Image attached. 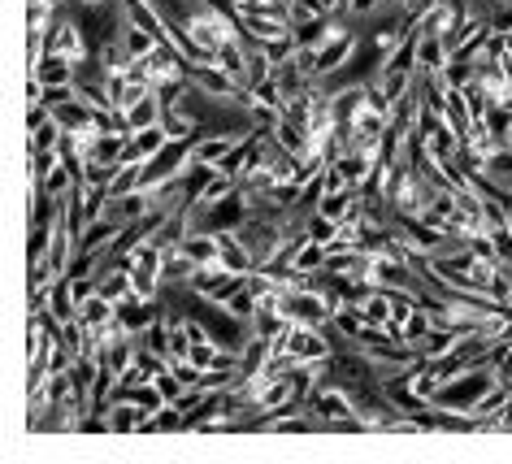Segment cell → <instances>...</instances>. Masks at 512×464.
<instances>
[{
    "mask_svg": "<svg viewBox=\"0 0 512 464\" xmlns=\"http://www.w3.org/2000/svg\"><path fill=\"white\" fill-rule=\"evenodd\" d=\"M361 40L365 35L361 31H348V22H343V27L330 35V40L317 48V79H339L343 70H348V61L356 57V48H361Z\"/></svg>",
    "mask_w": 512,
    "mask_h": 464,
    "instance_id": "obj_1",
    "label": "cell"
},
{
    "mask_svg": "<svg viewBox=\"0 0 512 464\" xmlns=\"http://www.w3.org/2000/svg\"><path fill=\"white\" fill-rule=\"evenodd\" d=\"M148 417H152V412H144V408L135 404V399H113L109 412H105L109 434H144Z\"/></svg>",
    "mask_w": 512,
    "mask_h": 464,
    "instance_id": "obj_2",
    "label": "cell"
},
{
    "mask_svg": "<svg viewBox=\"0 0 512 464\" xmlns=\"http://www.w3.org/2000/svg\"><path fill=\"white\" fill-rule=\"evenodd\" d=\"M31 79H40L44 87H61V83H74L79 79V66L61 53H44L40 61H31Z\"/></svg>",
    "mask_w": 512,
    "mask_h": 464,
    "instance_id": "obj_3",
    "label": "cell"
},
{
    "mask_svg": "<svg viewBox=\"0 0 512 464\" xmlns=\"http://www.w3.org/2000/svg\"><path fill=\"white\" fill-rule=\"evenodd\" d=\"M170 144V135H165V126H144V131H131V139H126V161H152L157 152Z\"/></svg>",
    "mask_w": 512,
    "mask_h": 464,
    "instance_id": "obj_4",
    "label": "cell"
},
{
    "mask_svg": "<svg viewBox=\"0 0 512 464\" xmlns=\"http://www.w3.org/2000/svg\"><path fill=\"white\" fill-rule=\"evenodd\" d=\"M96 282H100V295H109L113 304H122V300H131L135 295V274H131V265H105L96 274Z\"/></svg>",
    "mask_w": 512,
    "mask_h": 464,
    "instance_id": "obj_5",
    "label": "cell"
},
{
    "mask_svg": "<svg viewBox=\"0 0 512 464\" xmlns=\"http://www.w3.org/2000/svg\"><path fill=\"white\" fill-rule=\"evenodd\" d=\"M222 265L230 269V274H252L256 269V256H252V248L239 239V230H226L222 235Z\"/></svg>",
    "mask_w": 512,
    "mask_h": 464,
    "instance_id": "obj_6",
    "label": "cell"
},
{
    "mask_svg": "<svg viewBox=\"0 0 512 464\" xmlns=\"http://www.w3.org/2000/svg\"><path fill=\"white\" fill-rule=\"evenodd\" d=\"M443 118H447V126L465 139L469 131H473V109H469V96L460 92V87H447V100H443Z\"/></svg>",
    "mask_w": 512,
    "mask_h": 464,
    "instance_id": "obj_7",
    "label": "cell"
},
{
    "mask_svg": "<svg viewBox=\"0 0 512 464\" xmlns=\"http://www.w3.org/2000/svg\"><path fill=\"white\" fill-rule=\"evenodd\" d=\"M48 313H53L61 326H66V321H79V300H74V291H70V278L53 282V291H48Z\"/></svg>",
    "mask_w": 512,
    "mask_h": 464,
    "instance_id": "obj_8",
    "label": "cell"
},
{
    "mask_svg": "<svg viewBox=\"0 0 512 464\" xmlns=\"http://www.w3.org/2000/svg\"><path fill=\"white\" fill-rule=\"evenodd\" d=\"M122 44H126V53H131L135 61H144V57L157 53L165 40H161V35H152V31H144L139 22H126V27H122Z\"/></svg>",
    "mask_w": 512,
    "mask_h": 464,
    "instance_id": "obj_9",
    "label": "cell"
},
{
    "mask_svg": "<svg viewBox=\"0 0 512 464\" xmlns=\"http://www.w3.org/2000/svg\"><path fill=\"white\" fill-rule=\"evenodd\" d=\"M53 118L66 126V131H87V126H92V118H96V109L87 105L83 96H74V100H66V105H53Z\"/></svg>",
    "mask_w": 512,
    "mask_h": 464,
    "instance_id": "obj_10",
    "label": "cell"
},
{
    "mask_svg": "<svg viewBox=\"0 0 512 464\" xmlns=\"http://www.w3.org/2000/svg\"><path fill=\"white\" fill-rule=\"evenodd\" d=\"M79 321L87 330H100V326H109V321H118V304L109 300V295H92L87 304H79Z\"/></svg>",
    "mask_w": 512,
    "mask_h": 464,
    "instance_id": "obj_11",
    "label": "cell"
},
{
    "mask_svg": "<svg viewBox=\"0 0 512 464\" xmlns=\"http://www.w3.org/2000/svg\"><path fill=\"white\" fill-rule=\"evenodd\" d=\"M460 148H465V139H460L452 126H447V118L434 126V131L426 135V152L430 157H439V161H447V157H460Z\"/></svg>",
    "mask_w": 512,
    "mask_h": 464,
    "instance_id": "obj_12",
    "label": "cell"
},
{
    "mask_svg": "<svg viewBox=\"0 0 512 464\" xmlns=\"http://www.w3.org/2000/svg\"><path fill=\"white\" fill-rule=\"evenodd\" d=\"M165 113V100L161 92H148L144 100H135L131 109H126V122H131V131H144V126H157Z\"/></svg>",
    "mask_w": 512,
    "mask_h": 464,
    "instance_id": "obj_13",
    "label": "cell"
},
{
    "mask_svg": "<svg viewBox=\"0 0 512 464\" xmlns=\"http://www.w3.org/2000/svg\"><path fill=\"white\" fill-rule=\"evenodd\" d=\"M135 339H139V347H144V352H157V356H165V360H170V317L161 313V317L152 321L148 330H139Z\"/></svg>",
    "mask_w": 512,
    "mask_h": 464,
    "instance_id": "obj_14",
    "label": "cell"
},
{
    "mask_svg": "<svg viewBox=\"0 0 512 464\" xmlns=\"http://www.w3.org/2000/svg\"><path fill=\"white\" fill-rule=\"evenodd\" d=\"M291 269H300V274H322V269H326V243L304 239L300 252L291 256Z\"/></svg>",
    "mask_w": 512,
    "mask_h": 464,
    "instance_id": "obj_15",
    "label": "cell"
},
{
    "mask_svg": "<svg viewBox=\"0 0 512 464\" xmlns=\"http://www.w3.org/2000/svg\"><path fill=\"white\" fill-rule=\"evenodd\" d=\"M165 430H187V412L178 404H161L144 425V434H165Z\"/></svg>",
    "mask_w": 512,
    "mask_h": 464,
    "instance_id": "obj_16",
    "label": "cell"
},
{
    "mask_svg": "<svg viewBox=\"0 0 512 464\" xmlns=\"http://www.w3.org/2000/svg\"><path fill=\"white\" fill-rule=\"evenodd\" d=\"M61 139H66V126H61L57 118H48V122H40L31 131V152H57Z\"/></svg>",
    "mask_w": 512,
    "mask_h": 464,
    "instance_id": "obj_17",
    "label": "cell"
},
{
    "mask_svg": "<svg viewBox=\"0 0 512 464\" xmlns=\"http://www.w3.org/2000/svg\"><path fill=\"white\" fill-rule=\"evenodd\" d=\"M222 308H226L230 317H239V321H252V317H256V308H261V300H256V291L248 287V278H243V287H239L235 295H230V300H226Z\"/></svg>",
    "mask_w": 512,
    "mask_h": 464,
    "instance_id": "obj_18",
    "label": "cell"
},
{
    "mask_svg": "<svg viewBox=\"0 0 512 464\" xmlns=\"http://www.w3.org/2000/svg\"><path fill=\"white\" fill-rule=\"evenodd\" d=\"M126 139H131V135H100L96 148H92V157L105 161V165H122L126 161Z\"/></svg>",
    "mask_w": 512,
    "mask_h": 464,
    "instance_id": "obj_19",
    "label": "cell"
},
{
    "mask_svg": "<svg viewBox=\"0 0 512 464\" xmlns=\"http://www.w3.org/2000/svg\"><path fill=\"white\" fill-rule=\"evenodd\" d=\"M339 230H343V222H335V217H326V213H309V222H304V235L317 243H335Z\"/></svg>",
    "mask_w": 512,
    "mask_h": 464,
    "instance_id": "obj_20",
    "label": "cell"
},
{
    "mask_svg": "<svg viewBox=\"0 0 512 464\" xmlns=\"http://www.w3.org/2000/svg\"><path fill=\"white\" fill-rule=\"evenodd\" d=\"M365 308V317L369 321H374V326H387V321H391V291H369V300L361 304Z\"/></svg>",
    "mask_w": 512,
    "mask_h": 464,
    "instance_id": "obj_21",
    "label": "cell"
},
{
    "mask_svg": "<svg viewBox=\"0 0 512 464\" xmlns=\"http://www.w3.org/2000/svg\"><path fill=\"white\" fill-rule=\"evenodd\" d=\"M53 235H57V222L44 226V222H31V239H27V256L35 261V256H48V248H53Z\"/></svg>",
    "mask_w": 512,
    "mask_h": 464,
    "instance_id": "obj_22",
    "label": "cell"
},
{
    "mask_svg": "<svg viewBox=\"0 0 512 464\" xmlns=\"http://www.w3.org/2000/svg\"><path fill=\"white\" fill-rule=\"evenodd\" d=\"M382 9H387V0H348V9L339 18H378Z\"/></svg>",
    "mask_w": 512,
    "mask_h": 464,
    "instance_id": "obj_23",
    "label": "cell"
},
{
    "mask_svg": "<svg viewBox=\"0 0 512 464\" xmlns=\"http://www.w3.org/2000/svg\"><path fill=\"white\" fill-rule=\"evenodd\" d=\"M317 9H322V14H343V9H348V0H317Z\"/></svg>",
    "mask_w": 512,
    "mask_h": 464,
    "instance_id": "obj_24",
    "label": "cell"
},
{
    "mask_svg": "<svg viewBox=\"0 0 512 464\" xmlns=\"http://www.w3.org/2000/svg\"><path fill=\"white\" fill-rule=\"evenodd\" d=\"M109 0H74V9H105Z\"/></svg>",
    "mask_w": 512,
    "mask_h": 464,
    "instance_id": "obj_25",
    "label": "cell"
},
{
    "mask_svg": "<svg viewBox=\"0 0 512 464\" xmlns=\"http://www.w3.org/2000/svg\"><path fill=\"white\" fill-rule=\"evenodd\" d=\"M508 230H512V209H508Z\"/></svg>",
    "mask_w": 512,
    "mask_h": 464,
    "instance_id": "obj_26",
    "label": "cell"
}]
</instances>
